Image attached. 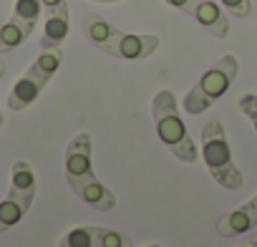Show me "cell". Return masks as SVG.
Here are the masks:
<instances>
[{
    "instance_id": "cell-3",
    "label": "cell",
    "mask_w": 257,
    "mask_h": 247,
    "mask_svg": "<svg viewBox=\"0 0 257 247\" xmlns=\"http://www.w3.org/2000/svg\"><path fill=\"white\" fill-rule=\"evenodd\" d=\"M237 73H239V61H237L234 56H229V53L222 56V58L187 91V96H184V101H182L184 111L192 113V116L204 113L214 101H219V98L229 91V86H232V81L237 78Z\"/></svg>"
},
{
    "instance_id": "cell-17",
    "label": "cell",
    "mask_w": 257,
    "mask_h": 247,
    "mask_svg": "<svg viewBox=\"0 0 257 247\" xmlns=\"http://www.w3.org/2000/svg\"><path fill=\"white\" fill-rule=\"evenodd\" d=\"M219 3L224 6V11L234 18H247L252 13V3L249 0H219Z\"/></svg>"
},
{
    "instance_id": "cell-14",
    "label": "cell",
    "mask_w": 257,
    "mask_h": 247,
    "mask_svg": "<svg viewBox=\"0 0 257 247\" xmlns=\"http://www.w3.org/2000/svg\"><path fill=\"white\" fill-rule=\"evenodd\" d=\"M28 38H31V33H28L21 23H16V21L11 18L6 26H0V56L16 51V48L23 46Z\"/></svg>"
},
{
    "instance_id": "cell-9",
    "label": "cell",
    "mask_w": 257,
    "mask_h": 247,
    "mask_svg": "<svg viewBox=\"0 0 257 247\" xmlns=\"http://www.w3.org/2000/svg\"><path fill=\"white\" fill-rule=\"evenodd\" d=\"M254 227H257V199L254 197L247 204L227 212L217 222V232L222 237H239V234H244V232H249Z\"/></svg>"
},
{
    "instance_id": "cell-8",
    "label": "cell",
    "mask_w": 257,
    "mask_h": 247,
    "mask_svg": "<svg viewBox=\"0 0 257 247\" xmlns=\"http://www.w3.org/2000/svg\"><path fill=\"white\" fill-rule=\"evenodd\" d=\"M68 187L76 192V197H81L86 204H91L98 212H111L116 207V194L103 187L96 177H86V179H68Z\"/></svg>"
},
{
    "instance_id": "cell-24",
    "label": "cell",
    "mask_w": 257,
    "mask_h": 247,
    "mask_svg": "<svg viewBox=\"0 0 257 247\" xmlns=\"http://www.w3.org/2000/svg\"><path fill=\"white\" fill-rule=\"evenodd\" d=\"M149 247H162V244H149Z\"/></svg>"
},
{
    "instance_id": "cell-13",
    "label": "cell",
    "mask_w": 257,
    "mask_h": 247,
    "mask_svg": "<svg viewBox=\"0 0 257 247\" xmlns=\"http://www.w3.org/2000/svg\"><path fill=\"white\" fill-rule=\"evenodd\" d=\"M41 11H43L41 0H16V8H13V16L11 18L16 23H21L28 33H33L36 31V23L41 18Z\"/></svg>"
},
{
    "instance_id": "cell-18",
    "label": "cell",
    "mask_w": 257,
    "mask_h": 247,
    "mask_svg": "<svg viewBox=\"0 0 257 247\" xmlns=\"http://www.w3.org/2000/svg\"><path fill=\"white\" fill-rule=\"evenodd\" d=\"M239 108H242V113L252 121V127H254V132H257V93H244V96L239 98Z\"/></svg>"
},
{
    "instance_id": "cell-21",
    "label": "cell",
    "mask_w": 257,
    "mask_h": 247,
    "mask_svg": "<svg viewBox=\"0 0 257 247\" xmlns=\"http://www.w3.org/2000/svg\"><path fill=\"white\" fill-rule=\"evenodd\" d=\"M237 247H257V232L252 234V237H247L242 244H237Z\"/></svg>"
},
{
    "instance_id": "cell-6",
    "label": "cell",
    "mask_w": 257,
    "mask_h": 247,
    "mask_svg": "<svg viewBox=\"0 0 257 247\" xmlns=\"http://www.w3.org/2000/svg\"><path fill=\"white\" fill-rule=\"evenodd\" d=\"M91 149H93V142L88 134H78L68 142V147H66V179L96 177L93 162H91Z\"/></svg>"
},
{
    "instance_id": "cell-2",
    "label": "cell",
    "mask_w": 257,
    "mask_h": 247,
    "mask_svg": "<svg viewBox=\"0 0 257 247\" xmlns=\"http://www.w3.org/2000/svg\"><path fill=\"white\" fill-rule=\"evenodd\" d=\"M199 144H202V159H204L212 179L222 189H229V192L239 189L242 182H244V177H242V172L237 169V164L232 159V149H229V142H227L222 121L209 118L204 124Z\"/></svg>"
},
{
    "instance_id": "cell-7",
    "label": "cell",
    "mask_w": 257,
    "mask_h": 247,
    "mask_svg": "<svg viewBox=\"0 0 257 247\" xmlns=\"http://www.w3.org/2000/svg\"><path fill=\"white\" fill-rule=\"evenodd\" d=\"M159 48V38L157 36H147V33H123L118 36L111 56L113 58H126V61H142L149 58L154 51Z\"/></svg>"
},
{
    "instance_id": "cell-12",
    "label": "cell",
    "mask_w": 257,
    "mask_h": 247,
    "mask_svg": "<svg viewBox=\"0 0 257 247\" xmlns=\"http://www.w3.org/2000/svg\"><path fill=\"white\" fill-rule=\"evenodd\" d=\"M68 38V16H46L41 51L43 48H61V43Z\"/></svg>"
},
{
    "instance_id": "cell-20",
    "label": "cell",
    "mask_w": 257,
    "mask_h": 247,
    "mask_svg": "<svg viewBox=\"0 0 257 247\" xmlns=\"http://www.w3.org/2000/svg\"><path fill=\"white\" fill-rule=\"evenodd\" d=\"M167 6H172V8H177V11H182V13H192V8L199 3V0H164Z\"/></svg>"
},
{
    "instance_id": "cell-16",
    "label": "cell",
    "mask_w": 257,
    "mask_h": 247,
    "mask_svg": "<svg viewBox=\"0 0 257 247\" xmlns=\"http://www.w3.org/2000/svg\"><path fill=\"white\" fill-rule=\"evenodd\" d=\"M96 247H134V244H132V239H128L126 234H121V232H116V229L101 227L98 239H96Z\"/></svg>"
},
{
    "instance_id": "cell-10",
    "label": "cell",
    "mask_w": 257,
    "mask_h": 247,
    "mask_svg": "<svg viewBox=\"0 0 257 247\" xmlns=\"http://www.w3.org/2000/svg\"><path fill=\"white\" fill-rule=\"evenodd\" d=\"M204 31H209L214 38H224L229 33V21L224 16V11L214 3V0H199L189 13Z\"/></svg>"
},
{
    "instance_id": "cell-4",
    "label": "cell",
    "mask_w": 257,
    "mask_h": 247,
    "mask_svg": "<svg viewBox=\"0 0 257 247\" xmlns=\"http://www.w3.org/2000/svg\"><path fill=\"white\" fill-rule=\"evenodd\" d=\"M63 63V51L61 48H43L41 56L31 63V68L16 81L8 96V108L11 111H26L31 103L38 101L48 81L56 76V71Z\"/></svg>"
},
{
    "instance_id": "cell-15",
    "label": "cell",
    "mask_w": 257,
    "mask_h": 247,
    "mask_svg": "<svg viewBox=\"0 0 257 247\" xmlns=\"http://www.w3.org/2000/svg\"><path fill=\"white\" fill-rule=\"evenodd\" d=\"M101 227L96 224H86V227H73L71 232H66L58 242V247H96Z\"/></svg>"
},
{
    "instance_id": "cell-22",
    "label": "cell",
    "mask_w": 257,
    "mask_h": 247,
    "mask_svg": "<svg viewBox=\"0 0 257 247\" xmlns=\"http://www.w3.org/2000/svg\"><path fill=\"white\" fill-rule=\"evenodd\" d=\"M3 73H6V66L0 63V81H3ZM0 127H3V108H0Z\"/></svg>"
},
{
    "instance_id": "cell-11",
    "label": "cell",
    "mask_w": 257,
    "mask_h": 247,
    "mask_svg": "<svg viewBox=\"0 0 257 247\" xmlns=\"http://www.w3.org/2000/svg\"><path fill=\"white\" fill-rule=\"evenodd\" d=\"M83 31H86L88 41H91L96 48H101L103 53H108V56H111V51H113V46H116V41H118V36H121V31L113 28V26H111L106 18H101L98 13H88V16L83 18Z\"/></svg>"
},
{
    "instance_id": "cell-1",
    "label": "cell",
    "mask_w": 257,
    "mask_h": 247,
    "mask_svg": "<svg viewBox=\"0 0 257 247\" xmlns=\"http://www.w3.org/2000/svg\"><path fill=\"white\" fill-rule=\"evenodd\" d=\"M152 116H154V127L157 134L162 139V144L172 152V157H177L184 164H194L197 162V147L184 127V121L179 116L177 108V98L172 91H159L152 101Z\"/></svg>"
},
{
    "instance_id": "cell-25",
    "label": "cell",
    "mask_w": 257,
    "mask_h": 247,
    "mask_svg": "<svg viewBox=\"0 0 257 247\" xmlns=\"http://www.w3.org/2000/svg\"><path fill=\"white\" fill-rule=\"evenodd\" d=\"M254 199H257V194H254Z\"/></svg>"
},
{
    "instance_id": "cell-23",
    "label": "cell",
    "mask_w": 257,
    "mask_h": 247,
    "mask_svg": "<svg viewBox=\"0 0 257 247\" xmlns=\"http://www.w3.org/2000/svg\"><path fill=\"white\" fill-rule=\"evenodd\" d=\"M98 3H121V0H98Z\"/></svg>"
},
{
    "instance_id": "cell-5",
    "label": "cell",
    "mask_w": 257,
    "mask_h": 247,
    "mask_svg": "<svg viewBox=\"0 0 257 247\" xmlns=\"http://www.w3.org/2000/svg\"><path fill=\"white\" fill-rule=\"evenodd\" d=\"M36 199V174L28 162H13L11 167V189L0 202V232L16 227L31 209Z\"/></svg>"
},
{
    "instance_id": "cell-19",
    "label": "cell",
    "mask_w": 257,
    "mask_h": 247,
    "mask_svg": "<svg viewBox=\"0 0 257 247\" xmlns=\"http://www.w3.org/2000/svg\"><path fill=\"white\" fill-rule=\"evenodd\" d=\"M46 16H68V3L66 0H41Z\"/></svg>"
}]
</instances>
